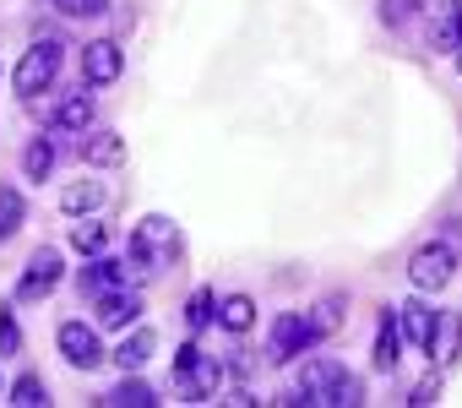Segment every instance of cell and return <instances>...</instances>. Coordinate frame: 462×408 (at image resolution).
Instances as JSON below:
<instances>
[{
	"mask_svg": "<svg viewBox=\"0 0 462 408\" xmlns=\"http://www.w3.org/2000/svg\"><path fill=\"white\" fill-rule=\"evenodd\" d=\"M451 267H457V251L451 246H419L413 251V262H408V278H413V289H424V294H440L446 283H451Z\"/></svg>",
	"mask_w": 462,
	"mask_h": 408,
	"instance_id": "cell-3",
	"label": "cell"
},
{
	"mask_svg": "<svg viewBox=\"0 0 462 408\" xmlns=\"http://www.w3.org/2000/svg\"><path fill=\"white\" fill-rule=\"evenodd\" d=\"M23 169H28V180H50V169H55V142H50V136H33L28 153H23Z\"/></svg>",
	"mask_w": 462,
	"mask_h": 408,
	"instance_id": "cell-22",
	"label": "cell"
},
{
	"mask_svg": "<svg viewBox=\"0 0 462 408\" xmlns=\"http://www.w3.org/2000/svg\"><path fill=\"white\" fill-rule=\"evenodd\" d=\"M152 348H158V338H152L147 327H136L131 338H120V348H115V365H120V370H142V365L152 359Z\"/></svg>",
	"mask_w": 462,
	"mask_h": 408,
	"instance_id": "cell-18",
	"label": "cell"
},
{
	"mask_svg": "<svg viewBox=\"0 0 462 408\" xmlns=\"http://www.w3.org/2000/svg\"><path fill=\"white\" fill-rule=\"evenodd\" d=\"M457 348H462V316H451V311H435V327H430V343H424V354H430L435 365H451V359H457Z\"/></svg>",
	"mask_w": 462,
	"mask_h": 408,
	"instance_id": "cell-12",
	"label": "cell"
},
{
	"mask_svg": "<svg viewBox=\"0 0 462 408\" xmlns=\"http://www.w3.org/2000/svg\"><path fill=\"white\" fill-rule=\"evenodd\" d=\"M217 321H223V332H251V327H256V300H251V294L217 300Z\"/></svg>",
	"mask_w": 462,
	"mask_h": 408,
	"instance_id": "cell-17",
	"label": "cell"
},
{
	"mask_svg": "<svg viewBox=\"0 0 462 408\" xmlns=\"http://www.w3.org/2000/svg\"><path fill=\"white\" fill-rule=\"evenodd\" d=\"M104 246H109V229H104V224H88V218H82V224H71V251L98 256Z\"/></svg>",
	"mask_w": 462,
	"mask_h": 408,
	"instance_id": "cell-24",
	"label": "cell"
},
{
	"mask_svg": "<svg viewBox=\"0 0 462 408\" xmlns=\"http://www.w3.org/2000/svg\"><path fill=\"white\" fill-rule=\"evenodd\" d=\"M397 359H402V332H397V311H386V316H381V327H375V370H381V376H392V370H397Z\"/></svg>",
	"mask_w": 462,
	"mask_h": 408,
	"instance_id": "cell-16",
	"label": "cell"
},
{
	"mask_svg": "<svg viewBox=\"0 0 462 408\" xmlns=\"http://www.w3.org/2000/svg\"><path fill=\"white\" fill-rule=\"evenodd\" d=\"M430 327H435V311H430L424 300H408V305H397V332H402L413 348H424V343H430Z\"/></svg>",
	"mask_w": 462,
	"mask_h": 408,
	"instance_id": "cell-15",
	"label": "cell"
},
{
	"mask_svg": "<svg viewBox=\"0 0 462 408\" xmlns=\"http://www.w3.org/2000/svg\"><path fill=\"white\" fill-rule=\"evenodd\" d=\"M316 343H321V332H316L310 311L278 316V327H273V359H300V354H310Z\"/></svg>",
	"mask_w": 462,
	"mask_h": 408,
	"instance_id": "cell-5",
	"label": "cell"
},
{
	"mask_svg": "<svg viewBox=\"0 0 462 408\" xmlns=\"http://www.w3.org/2000/svg\"><path fill=\"white\" fill-rule=\"evenodd\" d=\"M55 71H60V44H55V39H39V44L23 55V66H17V93H23V98L44 93V88L55 82Z\"/></svg>",
	"mask_w": 462,
	"mask_h": 408,
	"instance_id": "cell-4",
	"label": "cell"
},
{
	"mask_svg": "<svg viewBox=\"0 0 462 408\" xmlns=\"http://www.w3.org/2000/svg\"><path fill=\"white\" fill-rule=\"evenodd\" d=\"M174 386H180L190 403H207V397L223 386V365H217L212 354H201L196 343H185V348L174 354Z\"/></svg>",
	"mask_w": 462,
	"mask_h": 408,
	"instance_id": "cell-2",
	"label": "cell"
},
{
	"mask_svg": "<svg viewBox=\"0 0 462 408\" xmlns=\"http://www.w3.org/2000/svg\"><path fill=\"white\" fill-rule=\"evenodd\" d=\"M55 125H60V131H88V125H93V98H88V93H71V98L60 104Z\"/></svg>",
	"mask_w": 462,
	"mask_h": 408,
	"instance_id": "cell-21",
	"label": "cell"
},
{
	"mask_svg": "<svg viewBox=\"0 0 462 408\" xmlns=\"http://www.w3.org/2000/svg\"><path fill=\"white\" fill-rule=\"evenodd\" d=\"M343 316H348V305H343L337 294H332V300H321V305L310 311V321H316V332H321V338H327V332H337V327H343Z\"/></svg>",
	"mask_w": 462,
	"mask_h": 408,
	"instance_id": "cell-26",
	"label": "cell"
},
{
	"mask_svg": "<svg viewBox=\"0 0 462 408\" xmlns=\"http://www.w3.org/2000/svg\"><path fill=\"white\" fill-rule=\"evenodd\" d=\"M104 403H109V408H152L158 397H152V386H147V381H120Z\"/></svg>",
	"mask_w": 462,
	"mask_h": 408,
	"instance_id": "cell-23",
	"label": "cell"
},
{
	"mask_svg": "<svg viewBox=\"0 0 462 408\" xmlns=\"http://www.w3.org/2000/svg\"><path fill=\"white\" fill-rule=\"evenodd\" d=\"M457 71H462V50H457Z\"/></svg>",
	"mask_w": 462,
	"mask_h": 408,
	"instance_id": "cell-32",
	"label": "cell"
},
{
	"mask_svg": "<svg viewBox=\"0 0 462 408\" xmlns=\"http://www.w3.org/2000/svg\"><path fill=\"white\" fill-rule=\"evenodd\" d=\"M120 71H125V50H120L115 39H93V44L82 50V77H88L93 88L120 82Z\"/></svg>",
	"mask_w": 462,
	"mask_h": 408,
	"instance_id": "cell-8",
	"label": "cell"
},
{
	"mask_svg": "<svg viewBox=\"0 0 462 408\" xmlns=\"http://www.w3.org/2000/svg\"><path fill=\"white\" fill-rule=\"evenodd\" d=\"M12 403H23V408H44V403H50V386H44L39 376H23V381L12 386Z\"/></svg>",
	"mask_w": 462,
	"mask_h": 408,
	"instance_id": "cell-27",
	"label": "cell"
},
{
	"mask_svg": "<svg viewBox=\"0 0 462 408\" xmlns=\"http://www.w3.org/2000/svg\"><path fill=\"white\" fill-rule=\"evenodd\" d=\"M207 321H217V300H212V289H196V294H190V305H185V327H190V332H201Z\"/></svg>",
	"mask_w": 462,
	"mask_h": 408,
	"instance_id": "cell-25",
	"label": "cell"
},
{
	"mask_svg": "<svg viewBox=\"0 0 462 408\" xmlns=\"http://www.w3.org/2000/svg\"><path fill=\"white\" fill-rule=\"evenodd\" d=\"M136 262H115V256H104V262H93L88 273H82V289H93V294H109V289H125V283H136Z\"/></svg>",
	"mask_w": 462,
	"mask_h": 408,
	"instance_id": "cell-14",
	"label": "cell"
},
{
	"mask_svg": "<svg viewBox=\"0 0 462 408\" xmlns=\"http://www.w3.org/2000/svg\"><path fill=\"white\" fill-rule=\"evenodd\" d=\"M55 343H60L66 365H77V370H93V365L104 359V348H98V332H93V327H82V321H60Z\"/></svg>",
	"mask_w": 462,
	"mask_h": 408,
	"instance_id": "cell-10",
	"label": "cell"
},
{
	"mask_svg": "<svg viewBox=\"0 0 462 408\" xmlns=\"http://www.w3.org/2000/svg\"><path fill=\"white\" fill-rule=\"evenodd\" d=\"M98 201H104V185H98V180H77V185L60 190V208H66L71 218H77V213H93Z\"/></svg>",
	"mask_w": 462,
	"mask_h": 408,
	"instance_id": "cell-20",
	"label": "cell"
},
{
	"mask_svg": "<svg viewBox=\"0 0 462 408\" xmlns=\"http://www.w3.org/2000/svg\"><path fill=\"white\" fill-rule=\"evenodd\" d=\"M0 392H6V381H0Z\"/></svg>",
	"mask_w": 462,
	"mask_h": 408,
	"instance_id": "cell-33",
	"label": "cell"
},
{
	"mask_svg": "<svg viewBox=\"0 0 462 408\" xmlns=\"http://www.w3.org/2000/svg\"><path fill=\"white\" fill-rule=\"evenodd\" d=\"M435 397H440V376H424V381L408 392V403H413V408H424V403H435Z\"/></svg>",
	"mask_w": 462,
	"mask_h": 408,
	"instance_id": "cell-30",
	"label": "cell"
},
{
	"mask_svg": "<svg viewBox=\"0 0 462 408\" xmlns=\"http://www.w3.org/2000/svg\"><path fill=\"white\" fill-rule=\"evenodd\" d=\"M413 12V0H381V23H402Z\"/></svg>",
	"mask_w": 462,
	"mask_h": 408,
	"instance_id": "cell-31",
	"label": "cell"
},
{
	"mask_svg": "<svg viewBox=\"0 0 462 408\" xmlns=\"http://www.w3.org/2000/svg\"><path fill=\"white\" fill-rule=\"evenodd\" d=\"M136 321H142V294H136V289H109V294H98V327L125 332V327H136Z\"/></svg>",
	"mask_w": 462,
	"mask_h": 408,
	"instance_id": "cell-11",
	"label": "cell"
},
{
	"mask_svg": "<svg viewBox=\"0 0 462 408\" xmlns=\"http://www.w3.org/2000/svg\"><path fill=\"white\" fill-rule=\"evenodd\" d=\"M28 224V201L17 185H0V240H12L17 229Z\"/></svg>",
	"mask_w": 462,
	"mask_h": 408,
	"instance_id": "cell-19",
	"label": "cell"
},
{
	"mask_svg": "<svg viewBox=\"0 0 462 408\" xmlns=\"http://www.w3.org/2000/svg\"><path fill=\"white\" fill-rule=\"evenodd\" d=\"M23 348V327H17V311H0V354H17Z\"/></svg>",
	"mask_w": 462,
	"mask_h": 408,
	"instance_id": "cell-29",
	"label": "cell"
},
{
	"mask_svg": "<svg viewBox=\"0 0 462 408\" xmlns=\"http://www.w3.org/2000/svg\"><path fill=\"white\" fill-rule=\"evenodd\" d=\"M55 283H60V251L55 246H39L28 256V273L17 283V300H44V294H55Z\"/></svg>",
	"mask_w": 462,
	"mask_h": 408,
	"instance_id": "cell-7",
	"label": "cell"
},
{
	"mask_svg": "<svg viewBox=\"0 0 462 408\" xmlns=\"http://www.w3.org/2000/svg\"><path fill=\"white\" fill-rule=\"evenodd\" d=\"M77 147H82V163H93V169L125 163V136H120V131H88Z\"/></svg>",
	"mask_w": 462,
	"mask_h": 408,
	"instance_id": "cell-13",
	"label": "cell"
},
{
	"mask_svg": "<svg viewBox=\"0 0 462 408\" xmlns=\"http://www.w3.org/2000/svg\"><path fill=\"white\" fill-rule=\"evenodd\" d=\"M289 403L354 408V403H365V386H359V376H348L343 365H332V359H310V365L300 370V381L289 386Z\"/></svg>",
	"mask_w": 462,
	"mask_h": 408,
	"instance_id": "cell-1",
	"label": "cell"
},
{
	"mask_svg": "<svg viewBox=\"0 0 462 408\" xmlns=\"http://www.w3.org/2000/svg\"><path fill=\"white\" fill-rule=\"evenodd\" d=\"M174 246H180V235H174V224H169V218H142V229L131 235V262L147 273V267H152V262H163Z\"/></svg>",
	"mask_w": 462,
	"mask_h": 408,
	"instance_id": "cell-6",
	"label": "cell"
},
{
	"mask_svg": "<svg viewBox=\"0 0 462 408\" xmlns=\"http://www.w3.org/2000/svg\"><path fill=\"white\" fill-rule=\"evenodd\" d=\"M430 50L435 55L462 50V0H435L430 6Z\"/></svg>",
	"mask_w": 462,
	"mask_h": 408,
	"instance_id": "cell-9",
	"label": "cell"
},
{
	"mask_svg": "<svg viewBox=\"0 0 462 408\" xmlns=\"http://www.w3.org/2000/svg\"><path fill=\"white\" fill-rule=\"evenodd\" d=\"M55 12H66V17H104L109 12V0H50Z\"/></svg>",
	"mask_w": 462,
	"mask_h": 408,
	"instance_id": "cell-28",
	"label": "cell"
}]
</instances>
